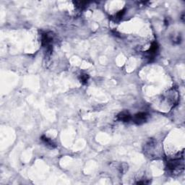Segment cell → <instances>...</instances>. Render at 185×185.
<instances>
[{
  "instance_id": "6",
  "label": "cell",
  "mask_w": 185,
  "mask_h": 185,
  "mask_svg": "<svg viewBox=\"0 0 185 185\" xmlns=\"http://www.w3.org/2000/svg\"><path fill=\"white\" fill-rule=\"evenodd\" d=\"M158 50V44L156 42H153L151 45V48H150L149 50L147 51L148 54L149 58L150 59L153 58V57L155 56V54H156V53H157Z\"/></svg>"
},
{
  "instance_id": "7",
  "label": "cell",
  "mask_w": 185,
  "mask_h": 185,
  "mask_svg": "<svg viewBox=\"0 0 185 185\" xmlns=\"http://www.w3.org/2000/svg\"><path fill=\"white\" fill-rule=\"evenodd\" d=\"M41 140L44 142L45 145H47V146L52 148H53L56 147V144H55L54 142L51 140V139H49L47 137L45 136V135H43V136L41 137Z\"/></svg>"
},
{
  "instance_id": "1",
  "label": "cell",
  "mask_w": 185,
  "mask_h": 185,
  "mask_svg": "<svg viewBox=\"0 0 185 185\" xmlns=\"http://www.w3.org/2000/svg\"><path fill=\"white\" fill-rule=\"evenodd\" d=\"M167 168L171 172L184 169V154L182 156H177L167 161Z\"/></svg>"
},
{
  "instance_id": "8",
  "label": "cell",
  "mask_w": 185,
  "mask_h": 185,
  "mask_svg": "<svg viewBox=\"0 0 185 185\" xmlns=\"http://www.w3.org/2000/svg\"><path fill=\"white\" fill-rule=\"evenodd\" d=\"M88 79H89V76L86 74H82L81 75V77H80V80H81V82L83 84H86L88 83Z\"/></svg>"
},
{
  "instance_id": "4",
  "label": "cell",
  "mask_w": 185,
  "mask_h": 185,
  "mask_svg": "<svg viewBox=\"0 0 185 185\" xmlns=\"http://www.w3.org/2000/svg\"><path fill=\"white\" fill-rule=\"evenodd\" d=\"M147 119L148 115L146 113L140 112L135 115L134 118H133V121H134L135 123H136L137 124H143V123L146 122Z\"/></svg>"
},
{
  "instance_id": "5",
  "label": "cell",
  "mask_w": 185,
  "mask_h": 185,
  "mask_svg": "<svg viewBox=\"0 0 185 185\" xmlns=\"http://www.w3.org/2000/svg\"><path fill=\"white\" fill-rule=\"evenodd\" d=\"M117 118L123 122H128L131 120L132 116L128 112H122L117 116Z\"/></svg>"
},
{
  "instance_id": "3",
  "label": "cell",
  "mask_w": 185,
  "mask_h": 185,
  "mask_svg": "<svg viewBox=\"0 0 185 185\" xmlns=\"http://www.w3.org/2000/svg\"><path fill=\"white\" fill-rule=\"evenodd\" d=\"M167 100L168 102L170 103L171 105H176L178 103L179 100V93L178 91L174 88H172L171 90H170L167 93Z\"/></svg>"
},
{
  "instance_id": "9",
  "label": "cell",
  "mask_w": 185,
  "mask_h": 185,
  "mask_svg": "<svg viewBox=\"0 0 185 185\" xmlns=\"http://www.w3.org/2000/svg\"><path fill=\"white\" fill-rule=\"evenodd\" d=\"M124 10H122V11H120V12H118V13L116 14V19H118V20H120L121 18H122V17H123V15H124Z\"/></svg>"
},
{
  "instance_id": "2",
  "label": "cell",
  "mask_w": 185,
  "mask_h": 185,
  "mask_svg": "<svg viewBox=\"0 0 185 185\" xmlns=\"http://www.w3.org/2000/svg\"><path fill=\"white\" fill-rule=\"evenodd\" d=\"M52 42L53 37L51 33H46L41 36V43L43 46L46 49L47 53H51L52 51Z\"/></svg>"
}]
</instances>
